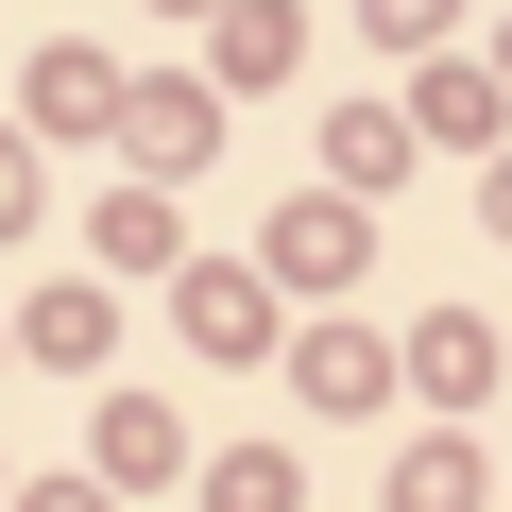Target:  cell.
Masks as SVG:
<instances>
[{
  "label": "cell",
  "instance_id": "1",
  "mask_svg": "<svg viewBox=\"0 0 512 512\" xmlns=\"http://www.w3.org/2000/svg\"><path fill=\"white\" fill-rule=\"evenodd\" d=\"M171 444H188V427H171V410H137V393H120V410H103V461H120V478H171Z\"/></svg>",
  "mask_w": 512,
  "mask_h": 512
},
{
  "label": "cell",
  "instance_id": "2",
  "mask_svg": "<svg viewBox=\"0 0 512 512\" xmlns=\"http://www.w3.org/2000/svg\"><path fill=\"white\" fill-rule=\"evenodd\" d=\"M393 512H478V478H461V461H410V478H393Z\"/></svg>",
  "mask_w": 512,
  "mask_h": 512
},
{
  "label": "cell",
  "instance_id": "3",
  "mask_svg": "<svg viewBox=\"0 0 512 512\" xmlns=\"http://www.w3.org/2000/svg\"><path fill=\"white\" fill-rule=\"evenodd\" d=\"M18 205H35V154H18V137H0V222H18Z\"/></svg>",
  "mask_w": 512,
  "mask_h": 512
},
{
  "label": "cell",
  "instance_id": "4",
  "mask_svg": "<svg viewBox=\"0 0 512 512\" xmlns=\"http://www.w3.org/2000/svg\"><path fill=\"white\" fill-rule=\"evenodd\" d=\"M376 18H393V35H444V0H376Z\"/></svg>",
  "mask_w": 512,
  "mask_h": 512
}]
</instances>
